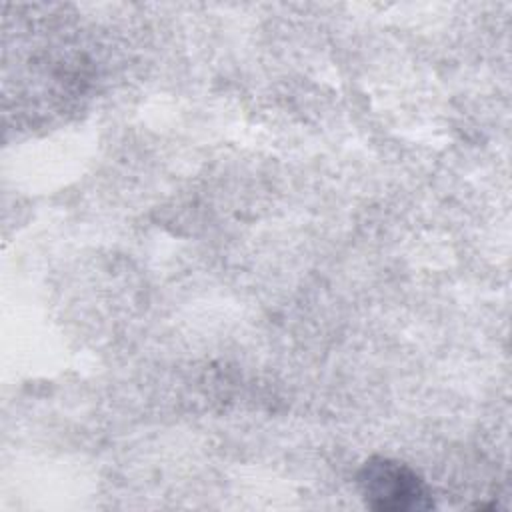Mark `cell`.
I'll return each mask as SVG.
<instances>
[{
    "mask_svg": "<svg viewBox=\"0 0 512 512\" xmlns=\"http://www.w3.org/2000/svg\"><path fill=\"white\" fill-rule=\"evenodd\" d=\"M368 508L378 512H414L434 506L432 490L408 464L386 458H368L356 476Z\"/></svg>",
    "mask_w": 512,
    "mask_h": 512,
    "instance_id": "cell-1",
    "label": "cell"
}]
</instances>
